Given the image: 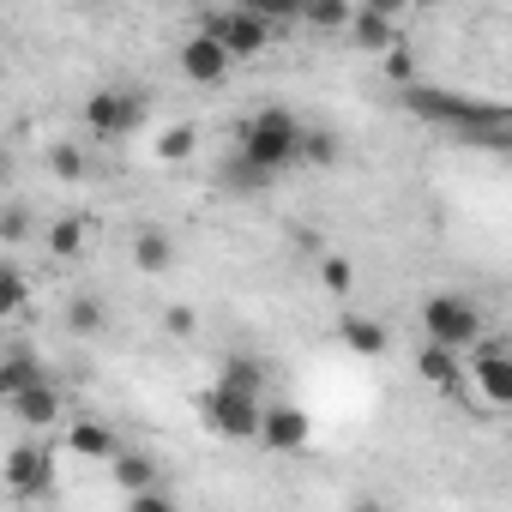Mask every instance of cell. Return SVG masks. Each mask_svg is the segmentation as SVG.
Returning <instances> with one entry per match:
<instances>
[{
    "label": "cell",
    "mask_w": 512,
    "mask_h": 512,
    "mask_svg": "<svg viewBox=\"0 0 512 512\" xmlns=\"http://www.w3.org/2000/svg\"><path fill=\"white\" fill-rule=\"evenodd\" d=\"M296 139H302V115L284 109V103H266L235 127V163H247L272 187L284 169H296Z\"/></svg>",
    "instance_id": "6da1fadb"
},
{
    "label": "cell",
    "mask_w": 512,
    "mask_h": 512,
    "mask_svg": "<svg viewBox=\"0 0 512 512\" xmlns=\"http://www.w3.org/2000/svg\"><path fill=\"white\" fill-rule=\"evenodd\" d=\"M404 109L428 127H488V133H506V109L500 103H476V97H452V91H434V85H404Z\"/></svg>",
    "instance_id": "7a4b0ae2"
},
{
    "label": "cell",
    "mask_w": 512,
    "mask_h": 512,
    "mask_svg": "<svg viewBox=\"0 0 512 512\" xmlns=\"http://www.w3.org/2000/svg\"><path fill=\"white\" fill-rule=\"evenodd\" d=\"M458 386H470L476 404H482L488 416H500V410L512 404V356H506V344L482 332V338L464 350V374H458Z\"/></svg>",
    "instance_id": "3957f363"
},
{
    "label": "cell",
    "mask_w": 512,
    "mask_h": 512,
    "mask_svg": "<svg viewBox=\"0 0 512 512\" xmlns=\"http://www.w3.org/2000/svg\"><path fill=\"white\" fill-rule=\"evenodd\" d=\"M145 115H151V103H145V91H121V85H103V91H91L85 97V109H79V121H85V133L91 139H127V133H139L145 127Z\"/></svg>",
    "instance_id": "277c9868"
},
{
    "label": "cell",
    "mask_w": 512,
    "mask_h": 512,
    "mask_svg": "<svg viewBox=\"0 0 512 512\" xmlns=\"http://www.w3.org/2000/svg\"><path fill=\"white\" fill-rule=\"evenodd\" d=\"M422 332H428L434 344L470 350V344L488 332V320H482V308H476L470 296H428V302H422Z\"/></svg>",
    "instance_id": "5b68a950"
},
{
    "label": "cell",
    "mask_w": 512,
    "mask_h": 512,
    "mask_svg": "<svg viewBox=\"0 0 512 512\" xmlns=\"http://www.w3.org/2000/svg\"><path fill=\"white\" fill-rule=\"evenodd\" d=\"M0 482L19 500H49L55 494V452L37 446V440H19L7 458H0Z\"/></svg>",
    "instance_id": "8992f818"
},
{
    "label": "cell",
    "mask_w": 512,
    "mask_h": 512,
    "mask_svg": "<svg viewBox=\"0 0 512 512\" xmlns=\"http://www.w3.org/2000/svg\"><path fill=\"white\" fill-rule=\"evenodd\" d=\"M205 31L229 49V61H253V55H266V49H272V37H278V25H266L260 13H247V7H223V13H211V19H205Z\"/></svg>",
    "instance_id": "52a82bcc"
},
{
    "label": "cell",
    "mask_w": 512,
    "mask_h": 512,
    "mask_svg": "<svg viewBox=\"0 0 512 512\" xmlns=\"http://www.w3.org/2000/svg\"><path fill=\"white\" fill-rule=\"evenodd\" d=\"M260 404H266V398L235 392V386H211V392L199 398L205 428H211V434H223V440H253V428H260Z\"/></svg>",
    "instance_id": "ba28073f"
},
{
    "label": "cell",
    "mask_w": 512,
    "mask_h": 512,
    "mask_svg": "<svg viewBox=\"0 0 512 512\" xmlns=\"http://www.w3.org/2000/svg\"><path fill=\"white\" fill-rule=\"evenodd\" d=\"M253 440H260L266 452H302L314 440V422L302 404H260V428H253Z\"/></svg>",
    "instance_id": "9c48e42d"
},
{
    "label": "cell",
    "mask_w": 512,
    "mask_h": 512,
    "mask_svg": "<svg viewBox=\"0 0 512 512\" xmlns=\"http://www.w3.org/2000/svg\"><path fill=\"white\" fill-rule=\"evenodd\" d=\"M175 67H181V79H187V85H223L235 61H229V49H223L211 31H193V37L175 49Z\"/></svg>",
    "instance_id": "30bf717a"
},
{
    "label": "cell",
    "mask_w": 512,
    "mask_h": 512,
    "mask_svg": "<svg viewBox=\"0 0 512 512\" xmlns=\"http://www.w3.org/2000/svg\"><path fill=\"white\" fill-rule=\"evenodd\" d=\"M7 404H13V416H19L25 428H55V422H61V392L49 386V374H43V380H31L25 392H13Z\"/></svg>",
    "instance_id": "8fae6325"
},
{
    "label": "cell",
    "mask_w": 512,
    "mask_h": 512,
    "mask_svg": "<svg viewBox=\"0 0 512 512\" xmlns=\"http://www.w3.org/2000/svg\"><path fill=\"white\" fill-rule=\"evenodd\" d=\"M133 266H139L145 278H163V272H175V235H163L157 223H145V229L133 235Z\"/></svg>",
    "instance_id": "7c38bea8"
},
{
    "label": "cell",
    "mask_w": 512,
    "mask_h": 512,
    "mask_svg": "<svg viewBox=\"0 0 512 512\" xmlns=\"http://www.w3.org/2000/svg\"><path fill=\"white\" fill-rule=\"evenodd\" d=\"M350 43L356 49H368V55H380V49H392L398 43V19H386V13H374V7H350Z\"/></svg>",
    "instance_id": "4fadbf2b"
},
{
    "label": "cell",
    "mask_w": 512,
    "mask_h": 512,
    "mask_svg": "<svg viewBox=\"0 0 512 512\" xmlns=\"http://www.w3.org/2000/svg\"><path fill=\"white\" fill-rule=\"evenodd\" d=\"M416 374H422L428 386H446V392H452V386H458V374H464V350H452V344H434V338H428V344H422V356H416Z\"/></svg>",
    "instance_id": "5bb4252c"
},
{
    "label": "cell",
    "mask_w": 512,
    "mask_h": 512,
    "mask_svg": "<svg viewBox=\"0 0 512 512\" xmlns=\"http://www.w3.org/2000/svg\"><path fill=\"white\" fill-rule=\"evenodd\" d=\"M49 253H55V260H79V253L91 247V217H79V211H61L55 223H49Z\"/></svg>",
    "instance_id": "9a60e30c"
},
{
    "label": "cell",
    "mask_w": 512,
    "mask_h": 512,
    "mask_svg": "<svg viewBox=\"0 0 512 512\" xmlns=\"http://www.w3.org/2000/svg\"><path fill=\"white\" fill-rule=\"evenodd\" d=\"M338 338H344V350H350V356H386V344H392V338H386V326H380V320H368V314H344V320H338Z\"/></svg>",
    "instance_id": "2e32d148"
},
{
    "label": "cell",
    "mask_w": 512,
    "mask_h": 512,
    "mask_svg": "<svg viewBox=\"0 0 512 512\" xmlns=\"http://www.w3.org/2000/svg\"><path fill=\"white\" fill-rule=\"evenodd\" d=\"M344 157V139L332 133V127H308L302 121V139H296V163H308V169H332Z\"/></svg>",
    "instance_id": "e0dca14e"
},
{
    "label": "cell",
    "mask_w": 512,
    "mask_h": 512,
    "mask_svg": "<svg viewBox=\"0 0 512 512\" xmlns=\"http://www.w3.org/2000/svg\"><path fill=\"white\" fill-rule=\"evenodd\" d=\"M109 476H115V488H121V494H139V488H151V482H157V464H151V452H127V446H115Z\"/></svg>",
    "instance_id": "ac0fdd59"
},
{
    "label": "cell",
    "mask_w": 512,
    "mask_h": 512,
    "mask_svg": "<svg viewBox=\"0 0 512 512\" xmlns=\"http://www.w3.org/2000/svg\"><path fill=\"white\" fill-rule=\"evenodd\" d=\"M217 386H235V392H253V398H266V362L260 356H223V368H217Z\"/></svg>",
    "instance_id": "d6986e66"
},
{
    "label": "cell",
    "mask_w": 512,
    "mask_h": 512,
    "mask_svg": "<svg viewBox=\"0 0 512 512\" xmlns=\"http://www.w3.org/2000/svg\"><path fill=\"white\" fill-rule=\"evenodd\" d=\"M67 446H73V452H79V458H97V464H109V458H115V446H121V440H115V434H109V428H103V422H91V416H79V422H73V428H67Z\"/></svg>",
    "instance_id": "ffe728a7"
},
{
    "label": "cell",
    "mask_w": 512,
    "mask_h": 512,
    "mask_svg": "<svg viewBox=\"0 0 512 512\" xmlns=\"http://www.w3.org/2000/svg\"><path fill=\"white\" fill-rule=\"evenodd\" d=\"M31 380H43V362H37V350H0V398L25 392Z\"/></svg>",
    "instance_id": "44dd1931"
},
{
    "label": "cell",
    "mask_w": 512,
    "mask_h": 512,
    "mask_svg": "<svg viewBox=\"0 0 512 512\" xmlns=\"http://www.w3.org/2000/svg\"><path fill=\"white\" fill-rule=\"evenodd\" d=\"M25 308H31V278L13 260H0V320H19Z\"/></svg>",
    "instance_id": "7402d4cb"
},
{
    "label": "cell",
    "mask_w": 512,
    "mask_h": 512,
    "mask_svg": "<svg viewBox=\"0 0 512 512\" xmlns=\"http://www.w3.org/2000/svg\"><path fill=\"white\" fill-rule=\"evenodd\" d=\"M103 326H109V314H103L97 296H73V302H67V332H73V338H97Z\"/></svg>",
    "instance_id": "603a6c76"
},
{
    "label": "cell",
    "mask_w": 512,
    "mask_h": 512,
    "mask_svg": "<svg viewBox=\"0 0 512 512\" xmlns=\"http://www.w3.org/2000/svg\"><path fill=\"white\" fill-rule=\"evenodd\" d=\"M314 272H320V290H326V296H350V290H356V266L344 260V253H320Z\"/></svg>",
    "instance_id": "cb8c5ba5"
},
{
    "label": "cell",
    "mask_w": 512,
    "mask_h": 512,
    "mask_svg": "<svg viewBox=\"0 0 512 512\" xmlns=\"http://www.w3.org/2000/svg\"><path fill=\"white\" fill-rule=\"evenodd\" d=\"M302 19L314 31H344L350 25V0H302Z\"/></svg>",
    "instance_id": "d4e9b609"
},
{
    "label": "cell",
    "mask_w": 512,
    "mask_h": 512,
    "mask_svg": "<svg viewBox=\"0 0 512 512\" xmlns=\"http://www.w3.org/2000/svg\"><path fill=\"white\" fill-rule=\"evenodd\" d=\"M49 175H55V181H85V175H91V157L67 139V145H55V151H49Z\"/></svg>",
    "instance_id": "484cf974"
},
{
    "label": "cell",
    "mask_w": 512,
    "mask_h": 512,
    "mask_svg": "<svg viewBox=\"0 0 512 512\" xmlns=\"http://www.w3.org/2000/svg\"><path fill=\"white\" fill-rule=\"evenodd\" d=\"M31 229H37V217H31V205H25V199H13V205H0V241H7V247L31 241Z\"/></svg>",
    "instance_id": "4316f807"
},
{
    "label": "cell",
    "mask_w": 512,
    "mask_h": 512,
    "mask_svg": "<svg viewBox=\"0 0 512 512\" xmlns=\"http://www.w3.org/2000/svg\"><path fill=\"white\" fill-rule=\"evenodd\" d=\"M193 145H199V127H187V121L169 127V133H157V157H163V163H187Z\"/></svg>",
    "instance_id": "83f0119b"
},
{
    "label": "cell",
    "mask_w": 512,
    "mask_h": 512,
    "mask_svg": "<svg viewBox=\"0 0 512 512\" xmlns=\"http://www.w3.org/2000/svg\"><path fill=\"white\" fill-rule=\"evenodd\" d=\"M241 7H247V13H260V19H266V25H278V31L302 19V0H241Z\"/></svg>",
    "instance_id": "f1b7e54d"
},
{
    "label": "cell",
    "mask_w": 512,
    "mask_h": 512,
    "mask_svg": "<svg viewBox=\"0 0 512 512\" xmlns=\"http://www.w3.org/2000/svg\"><path fill=\"white\" fill-rule=\"evenodd\" d=\"M380 55H386V79H392V85H416V55L404 49V37H398L392 49H380Z\"/></svg>",
    "instance_id": "f546056e"
},
{
    "label": "cell",
    "mask_w": 512,
    "mask_h": 512,
    "mask_svg": "<svg viewBox=\"0 0 512 512\" xmlns=\"http://www.w3.org/2000/svg\"><path fill=\"white\" fill-rule=\"evenodd\" d=\"M163 332H169V338H193V332H199V314H193L187 302H175V308H163Z\"/></svg>",
    "instance_id": "4dcf8cb0"
},
{
    "label": "cell",
    "mask_w": 512,
    "mask_h": 512,
    "mask_svg": "<svg viewBox=\"0 0 512 512\" xmlns=\"http://www.w3.org/2000/svg\"><path fill=\"white\" fill-rule=\"evenodd\" d=\"M362 7H374V13H386V19H398V13L410 7V0H362Z\"/></svg>",
    "instance_id": "1f68e13d"
},
{
    "label": "cell",
    "mask_w": 512,
    "mask_h": 512,
    "mask_svg": "<svg viewBox=\"0 0 512 512\" xmlns=\"http://www.w3.org/2000/svg\"><path fill=\"white\" fill-rule=\"evenodd\" d=\"M7 175H13V151H7V145H0V181H7Z\"/></svg>",
    "instance_id": "d6a6232c"
},
{
    "label": "cell",
    "mask_w": 512,
    "mask_h": 512,
    "mask_svg": "<svg viewBox=\"0 0 512 512\" xmlns=\"http://www.w3.org/2000/svg\"><path fill=\"white\" fill-rule=\"evenodd\" d=\"M0 79H7V61H0Z\"/></svg>",
    "instance_id": "836d02e7"
}]
</instances>
